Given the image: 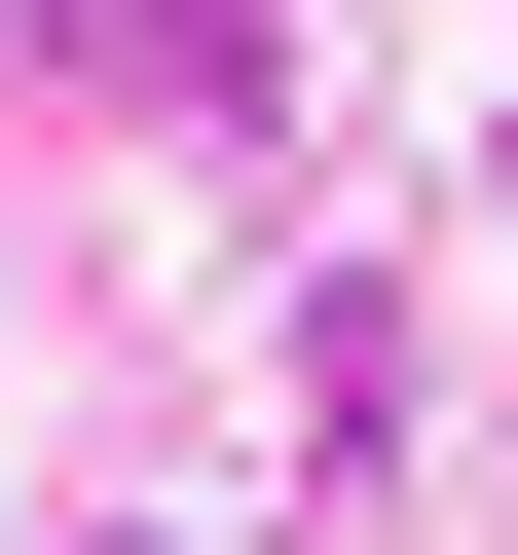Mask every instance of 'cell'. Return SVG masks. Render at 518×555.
<instances>
[{
  "mask_svg": "<svg viewBox=\"0 0 518 555\" xmlns=\"http://www.w3.org/2000/svg\"><path fill=\"white\" fill-rule=\"evenodd\" d=\"M0 38H75V75H148V112H259V0H0Z\"/></svg>",
  "mask_w": 518,
  "mask_h": 555,
  "instance_id": "1",
  "label": "cell"
}]
</instances>
